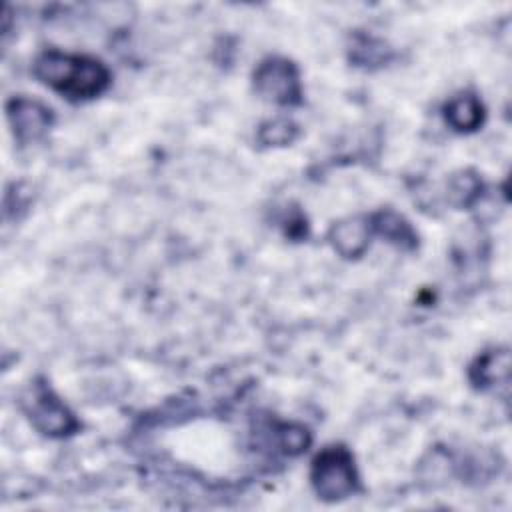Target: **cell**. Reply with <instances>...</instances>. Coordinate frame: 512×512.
<instances>
[{
    "label": "cell",
    "instance_id": "10",
    "mask_svg": "<svg viewBox=\"0 0 512 512\" xmlns=\"http://www.w3.org/2000/svg\"><path fill=\"white\" fill-rule=\"evenodd\" d=\"M266 444L284 456H300L304 454L312 444V434L304 424L298 422H280L270 420L264 428Z\"/></svg>",
    "mask_w": 512,
    "mask_h": 512
},
{
    "label": "cell",
    "instance_id": "5",
    "mask_svg": "<svg viewBox=\"0 0 512 512\" xmlns=\"http://www.w3.org/2000/svg\"><path fill=\"white\" fill-rule=\"evenodd\" d=\"M6 118L16 142L22 146L40 140L54 124L52 110L28 96H12L6 102Z\"/></svg>",
    "mask_w": 512,
    "mask_h": 512
},
{
    "label": "cell",
    "instance_id": "12",
    "mask_svg": "<svg viewBox=\"0 0 512 512\" xmlns=\"http://www.w3.org/2000/svg\"><path fill=\"white\" fill-rule=\"evenodd\" d=\"M300 134V128L290 118H272L260 124L256 138L262 146H288Z\"/></svg>",
    "mask_w": 512,
    "mask_h": 512
},
{
    "label": "cell",
    "instance_id": "9",
    "mask_svg": "<svg viewBox=\"0 0 512 512\" xmlns=\"http://www.w3.org/2000/svg\"><path fill=\"white\" fill-rule=\"evenodd\" d=\"M442 112H444L446 124L460 134L476 132L486 120V108L474 92H460L452 96L444 104Z\"/></svg>",
    "mask_w": 512,
    "mask_h": 512
},
{
    "label": "cell",
    "instance_id": "3",
    "mask_svg": "<svg viewBox=\"0 0 512 512\" xmlns=\"http://www.w3.org/2000/svg\"><path fill=\"white\" fill-rule=\"evenodd\" d=\"M310 484L324 502H340L360 490V476L352 452L344 444L322 448L310 464Z\"/></svg>",
    "mask_w": 512,
    "mask_h": 512
},
{
    "label": "cell",
    "instance_id": "4",
    "mask_svg": "<svg viewBox=\"0 0 512 512\" xmlns=\"http://www.w3.org/2000/svg\"><path fill=\"white\" fill-rule=\"evenodd\" d=\"M256 94L278 106L302 104V80L298 66L282 56L264 58L252 72Z\"/></svg>",
    "mask_w": 512,
    "mask_h": 512
},
{
    "label": "cell",
    "instance_id": "6",
    "mask_svg": "<svg viewBox=\"0 0 512 512\" xmlns=\"http://www.w3.org/2000/svg\"><path fill=\"white\" fill-rule=\"evenodd\" d=\"M372 226L368 216H348L338 222H334L328 230V240L332 248L346 260L360 258L372 238Z\"/></svg>",
    "mask_w": 512,
    "mask_h": 512
},
{
    "label": "cell",
    "instance_id": "8",
    "mask_svg": "<svg viewBox=\"0 0 512 512\" xmlns=\"http://www.w3.org/2000/svg\"><path fill=\"white\" fill-rule=\"evenodd\" d=\"M368 218L374 236L384 238L388 244L404 252H412L418 248V232L400 212L392 208H382L378 212L368 214Z\"/></svg>",
    "mask_w": 512,
    "mask_h": 512
},
{
    "label": "cell",
    "instance_id": "13",
    "mask_svg": "<svg viewBox=\"0 0 512 512\" xmlns=\"http://www.w3.org/2000/svg\"><path fill=\"white\" fill-rule=\"evenodd\" d=\"M388 58H390V48H386V44L378 38L360 34L352 42V60L358 66H380L388 62Z\"/></svg>",
    "mask_w": 512,
    "mask_h": 512
},
{
    "label": "cell",
    "instance_id": "1",
    "mask_svg": "<svg viewBox=\"0 0 512 512\" xmlns=\"http://www.w3.org/2000/svg\"><path fill=\"white\" fill-rule=\"evenodd\" d=\"M32 74L38 82L70 102H84L100 96L110 86L108 66L86 54H70L56 48L34 58Z\"/></svg>",
    "mask_w": 512,
    "mask_h": 512
},
{
    "label": "cell",
    "instance_id": "2",
    "mask_svg": "<svg viewBox=\"0 0 512 512\" xmlns=\"http://www.w3.org/2000/svg\"><path fill=\"white\" fill-rule=\"evenodd\" d=\"M20 408L28 422L48 438H68L80 432L76 414L60 400L46 378H34L20 396Z\"/></svg>",
    "mask_w": 512,
    "mask_h": 512
},
{
    "label": "cell",
    "instance_id": "11",
    "mask_svg": "<svg viewBox=\"0 0 512 512\" xmlns=\"http://www.w3.org/2000/svg\"><path fill=\"white\" fill-rule=\"evenodd\" d=\"M484 184L474 170H460L448 178L446 198L454 208H472L482 196Z\"/></svg>",
    "mask_w": 512,
    "mask_h": 512
},
{
    "label": "cell",
    "instance_id": "7",
    "mask_svg": "<svg viewBox=\"0 0 512 512\" xmlns=\"http://www.w3.org/2000/svg\"><path fill=\"white\" fill-rule=\"evenodd\" d=\"M470 384L476 390H496L498 386L508 388L510 378V352L508 348H488L480 352L468 368Z\"/></svg>",
    "mask_w": 512,
    "mask_h": 512
}]
</instances>
